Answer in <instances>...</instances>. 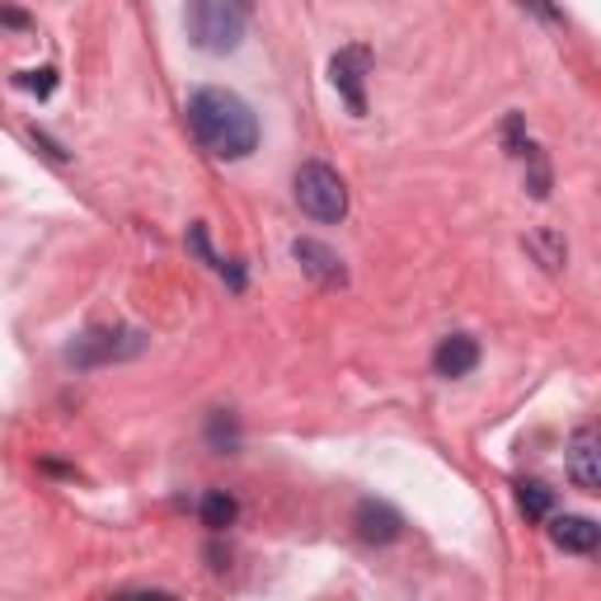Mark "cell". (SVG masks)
<instances>
[{
	"instance_id": "6da1fadb",
	"label": "cell",
	"mask_w": 601,
	"mask_h": 601,
	"mask_svg": "<svg viewBox=\"0 0 601 601\" xmlns=\"http://www.w3.org/2000/svg\"><path fill=\"white\" fill-rule=\"evenodd\" d=\"M188 128L217 161H244L259 151V118L236 90H217V85L198 90L188 99Z\"/></svg>"
},
{
	"instance_id": "7a4b0ae2",
	"label": "cell",
	"mask_w": 601,
	"mask_h": 601,
	"mask_svg": "<svg viewBox=\"0 0 601 601\" xmlns=\"http://www.w3.org/2000/svg\"><path fill=\"white\" fill-rule=\"evenodd\" d=\"M188 39L211 57H226L244 39V10L236 0H188Z\"/></svg>"
},
{
	"instance_id": "3957f363",
	"label": "cell",
	"mask_w": 601,
	"mask_h": 601,
	"mask_svg": "<svg viewBox=\"0 0 601 601\" xmlns=\"http://www.w3.org/2000/svg\"><path fill=\"white\" fill-rule=\"evenodd\" d=\"M292 188H296V203H300L306 217H315V221H343L348 217V184L334 165L306 161L296 170Z\"/></svg>"
},
{
	"instance_id": "277c9868",
	"label": "cell",
	"mask_w": 601,
	"mask_h": 601,
	"mask_svg": "<svg viewBox=\"0 0 601 601\" xmlns=\"http://www.w3.org/2000/svg\"><path fill=\"white\" fill-rule=\"evenodd\" d=\"M146 334L141 329H122V325H103V329H85L76 343L66 348V362L80 367V371H95V367H109V362H128L136 352H146Z\"/></svg>"
},
{
	"instance_id": "5b68a950",
	"label": "cell",
	"mask_w": 601,
	"mask_h": 601,
	"mask_svg": "<svg viewBox=\"0 0 601 601\" xmlns=\"http://www.w3.org/2000/svg\"><path fill=\"white\" fill-rule=\"evenodd\" d=\"M367 70H371V47H343V52H334V62H329V80H334V90L343 95V103L352 113H367Z\"/></svg>"
},
{
	"instance_id": "8992f818",
	"label": "cell",
	"mask_w": 601,
	"mask_h": 601,
	"mask_svg": "<svg viewBox=\"0 0 601 601\" xmlns=\"http://www.w3.org/2000/svg\"><path fill=\"white\" fill-rule=\"evenodd\" d=\"M292 259L300 263V273H306L310 282H320V287H348V269H343V259L334 254L325 240H310V236L292 240Z\"/></svg>"
},
{
	"instance_id": "52a82bcc",
	"label": "cell",
	"mask_w": 601,
	"mask_h": 601,
	"mask_svg": "<svg viewBox=\"0 0 601 601\" xmlns=\"http://www.w3.org/2000/svg\"><path fill=\"white\" fill-rule=\"evenodd\" d=\"M569 474L582 493H601V437H597V428H578L569 437Z\"/></svg>"
},
{
	"instance_id": "ba28073f",
	"label": "cell",
	"mask_w": 601,
	"mask_h": 601,
	"mask_svg": "<svg viewBox=\"0 0 601 601\" xmlns=\"http://www.w3.org/2000/svg\"><path fill=\"white\" fill-rule=\"evenodd\" d=\"M352 526H358V536H362L367 545H391V540H400V532H404V517H400L391 503L362 499V503H358V517H352Z\"/></svg>"
},
{
	"instance_id": "9c48e42d",
	"label": "cell",
	"mask_w": 601,
	"mask_h": 601,
	"mask_svg": "<svg viewBox=\"0 0 601 601\" xmlns=\"http://www.w3.org/2000/svg\"><path fill=\"white\" fill-rule=\"evenodd\" d=\"M480 367V343L470 339V334H451V339H441L437 352H433V371L447 381H461L470 371Z\"/></svg>"
},
{
	"instance_id": "30bf717a",
	"label": "cell",
	"mask_w": 601,
	"mask_h": 601,
	"mask_svg": "<svg viewBox=\"0 0 601 601\" xmlns=\"http://www.w3.org/2000/svg\"><path fill=\"white\" fill-rule=\"evenodd\" d=\"M550 540L569 555H592L601 545V526L592 517H569V512H564V517L550 522Z\"/></svg>"
},
{
	"instance_id": "8fae6325",
	"label": "cell",
	"mask_w": 601,
	"mask_h": 601,
	"mask_svg": "<svg viewBox=\"0 0 601 601\" xmlns=\"http://www.w3.org/2000/svg\"><path fill=\"white\" fill-rule=\"evenodd\" d=\"M522 244L536 254V263H540L545 273H559L564 263H569V240H564L559 231H550V226H540V231H532Z\"/></svg>"
},
{
	"instance_id": "7c38bea8",
	"label": "cell",
	"mask_w": 601,
	"mask_h": 601,
	"mask_svg": "<svg viewBox=\"0 0 601 601\" xmlns=\"http://www.w3.org/2000/svg\"><path fill=\"white\" fill-rule=\"evenodd\" d=\"M198 517H203L207 532H226V526H236L240 503L231 499V493H207L203 507H198Z\"/></svg>"
},
{
	"instance_id": "4fadbf2b",
	"label": "cell",
	"mask_w": 601,
	"mask_h": 601,
	"mask_svg": "<svg viewBox=\"0 0 601 601\" xmlns=\"http://www.w3.org/2000/svg\"><path fill=\"white\" fill-rule=\"evenodd\" d=\"M188 250L198 254V259L207 263V269H217V273L231 277V287H244V273L236 269V263H226V259L211 254V244H207V226H203V221H198V226H188Z\"/></svg>"
},
{
	"instance_id": "5bb4252c",
	"label": "cell",
	"mask_w": 601,
	"mask_h": 601,
	"mask_svg": "<svg viewBox=\"0 0 601 601\" xmlns=\"http://www.w3.org/2000/svg\"><path fill=\"white\" fill-rule=\"evenodd\" d=\"M517 161H526V188H532V198H550V161H545V151L536 146V141H526V151L517 155Z\"/></svg>"
},
{
	"instance_id": "9a60e30c",
	"label": "cell",
	"mask_w": 601,
	"mask_h": 601,
	"mask_svg": "<svg viewBox=\"0 0 601 601\" xmlns=\"http://www.w3.org/2000/svg\"><path fill=\"white\" fill-rule=\"evenodd\" d=\"M517 503H522V512H526V517H550V512H555V489H545L540 480H522L517 484Z\"/></svg>"
},
{
	"instance_id": "2e32d148",
	"label": "cell",
	"mask_w": 601,
	"mask_h": 601,
	"mask_svg": "<svg viewBox=\"0 0 601 601\" xmlns=\"http://www.w3.org/2000/svg\"><path fill=\"white\" fill-rule=\"evenodd\" d=\"M52 85H57V70H52V66L24 70V76H20V90H33V95H52Z\"/></svg>"
},
{
	"instance_id": "e0dca14e",
	"label": "cell",
	"mask_w": 601,
	"mask_h": 601,
	"mask_svg": "<svg viewBox=\"0 0 601 601\" xmlns=\"http://www.w3.org/2000/svg\"><path fill=\"white\" fill-rule=\"evenodd\" d=\"M503 146H507V155H522V151H526V128H522V113H507V122H503Z\"/></svg>"
},
{
	"instance_id": "ac0fdd59",
	"label": "cell",
	"mask_w": 601,
	"mask_h": 601,
	"mask_svg": "<svg viewBox=\"0 0 601 601\" xmlns=\"http://www.w3.org/2000/svg\"><path fill=\"white\" fill-rule=\"evenodd\" d=\"M211 441H217L221 451H231V447H236V423L226 418V414H217V418H211Z\"/></svg>"
},
{
	"instance_id": "d6986e66",
	"label": "cell",
	"mask_w": 601,
	"mask_h": 601,
	"mask_svg": "<svg viewBox=\"0 0 601 601\" xmlns=\"http://www.w3.org/2000/svg\"><path fill=\"white\" fill-rule=\"evenodd\" d=\"M0 24H10V29H29L33 20H29L24 10H10V6H0Z\"/></svg>"
}]
</instances>
